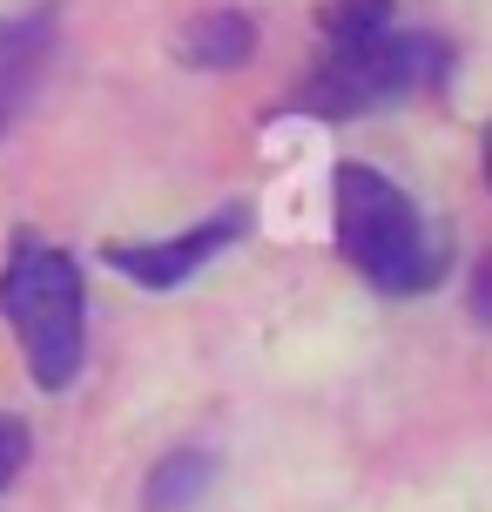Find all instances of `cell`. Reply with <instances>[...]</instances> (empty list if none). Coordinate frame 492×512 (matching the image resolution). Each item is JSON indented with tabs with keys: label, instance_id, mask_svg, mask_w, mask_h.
<instances>
[{
	"label": "cell",
	"instance_id": "cell-6",
	"mask_svg": "<svg viewBox=\"0 0 492 512\" xmlns=\"http://www.w3.org/2000/svg\"><path fill=\"white\" fill-rule=\"evenodd\" d=\"M176 54L189 68H203V75H230V68H243L257 54V21L243 7H209V14H196L182 27Z\"/></svg>",
	"mask_w": 492,
	"mask_h": 512
},
{
	"label": "cell",
	"instance_id": "cell-9",
	"mask_svg": "<svg viewBox=\"0 0 492 512\" xmlns=\"http://www.w3.org/2000/svg\"><path fill=\"white\" fill-rule=\"evenodd\" d=\"M27 445H34V432H27V418H14V411H0V492H7L14 479H21Z\"/></svg>",
	"mask_w": 492,
	"mask_h": 512
},
{
	"label": "cell",
	"instance_id": "cell-11",
	"mask_svg": "<svg viewBox=\"0 0 492 512\" xmlns=\"http://www.w3.org/2000/svg\"><path fill=\"white\" fill-rule=\"evenodd\" d=\"M479 162H486V182H492V122H486V135H479Z\"/></svg>",
	"mask_w": 492,
	"mask_h": 512
},
{
	"label": "cell",
	"instance_id": "cell-1",
	"mask_svg": "<svg viewBox=\"0 0 492 512\" xmlns=\"http://www.w3.org/2000/svg\"><path fill=\"white\" fill-rule=\"evenodd\" d=\"M331 216H337V250L371 290L385 297H425L452 270V236L432 230L418 203L371 162H337L331 176Z\"/></svg>",
	"mask_w": 492,
	"mask_h": 512
},
{
	"label": "cell",
	"instance_id": "cell-4",
	"mask_svg": "<svg viewBox=\"0 0 492 512\" xmlns=\"http://www.w3.org/2000/svg\"><path fill=\"white\" fill-rule=\"evenodd\" d=\"M243 230H250V209H216V216H203V223H189L176 236H156V243H108L102 263L115 277L142 283V290H182L209 256H223Z\"/></svg>",
	"mask_w": 492,
	"mask_h": 512
},
{
	"label": "cell",
	"instance_id": "cell-10",
	"mask_svg": "<svg viewBox=\"0 0 492 512\" xmlns=\"http://www.w3.org/2000/svg\"><path fill=\"white\" fill-rule=\"evenodd\" d=\"M466 304H472V324H492V256H479V270H472Z\"/></svg>",
	"mask_w": 492,
	"mask_h": 512
},
{
	"label": "cell",
	"instance_id": "cell-2",
	"mask_svg": "<svg viewBox=\"0 0 492 512\" xmlns=\"http://www.w3.org/2000/svg\"><path fill=\"white\" fill-rule=\"evenodd\" d=\"M0 317L21 337L27 378L41 391H68L88 358V283L68 250L41 236H14L0 263Z\"/></svg>",
	"mask_w": 492,
	"mask_h": 512
},
{
	"label": "cell",
	"instance_id": "cell-7",
	"mask_svg": "<svg viewBox=\"0 0 492 512\" xmlns=\"http://www.w3.org/2000/svg\"><path fill=\"white\" fill-rule=\"evenodd\" d=\"M209 486H216V452H203V445H176V452H162V459L149 465L142 506L149 512H189Z\"/></svg>",
	"mask_w": 492,
	"mask_h": 512
},
{
	"label": "cell",
	"instance_id": "cell-8",
	"mask_svg": "<svg viewBox=\"0 0 492 512\" xmlns=\"http://www.w3.org/2000/svg\"><path fill=\"white\" fill-rule=\"evenodd\" d=\"M317 27H324V41H371L391 27V0H324Z\"/></svg>",
	"mask_w": 492,
	"mask_h": 512
},
{
	"label": "cell",
	"instance_id": "cell-3",
	"mask_svg": "<svg viewBox=\"0 0 492 512\" xmlns=\"http://www.w3.org/2000/svg\"><path fill=\"white\" fill-rule=\"evenodd\" d=\"M445 68H452V48L439 34L385 27L371 41H324V61L297 88V108H311L324 122H351V115H371V108L412 102L425 88H439Z\"/></svg>",
	"mask_w": 492,
	"mask_h": 512
},
{
	"label": "cell",
	"instance_id": "cell-5",
	"mask_svg": "<svg viewBox=\"0 0 492 512\" xmlns=\"http://www.w3.org/2000/svg\"><path fill=\"white\" fill-rule=\"evenodd\" d=\"M48 54H54V14L48 7L0 21V135L21 122V108L34 102V88L48 75Z\"/></svg>",
	"mask_w": 492,
	"mask_h": 512
}]
</instances>
